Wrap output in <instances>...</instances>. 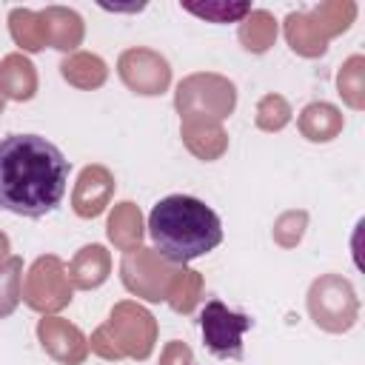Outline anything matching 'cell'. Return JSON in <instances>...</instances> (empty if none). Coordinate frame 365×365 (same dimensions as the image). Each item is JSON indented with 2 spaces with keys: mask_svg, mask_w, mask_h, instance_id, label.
<instances>
[{
  "mask_svg": "<svg viewBox=\"0 0 365 365\" xmlns=\"http://www.w3.org/2000/svg\"><path fill=\"white\" fill-rule=\"evenodd\" d=\"M66 154L40 134H9L0 140V208L17 217L51 214L68 185Z\"/></svg>",
  "mask_w": 365,
  "mask_h": 365,
  "instance_id": "1",
  "label": "cell"
},
{
  "mask_svg": "<svg viewBox=\"0 0 365 365\" xmlns=\"http://www.w3.org/2000/svg\"><path fill=\"white\" fill-rule=\"evenodd\" d=\"M148 237L168 262H191L222 242V220L188 194L163 197L148 214Z\"/></svg>",
  "mask_w": 365,
  "mask_h": 365,
  "instance_id": "2",
  "label": "cell"
},
{
  "mask_svg": "<svg viewBox=\"0 0 365 365\" xmlns=\"http://www.w3.org/2000/svg\"><path fill=\"white\" fill-rule=\"evenodd\" d=\"M251 328V319L240 311H228L220 299L205 302L200 311V331L205 348L220 359H242V334Z\"/></svg>",
  "mask_w": 365,
  "mask_h": 365,
  "instance_id": "3",
  "label": "cell"
},
{
  "mask_svg": "<svg viewBox=\"0 0 365 365\" xmlns=\"http://www.w3.org/2000/svg\"><path fill=\"white\" fill-rule=\"evenodd\" d=\"M185 9H188L191 14H200V17L214 20V23H234V20H240L251 6H248V3H205V6L185 3Z\"/></svg>",
  "mask_w": 365,
  "mask_h": 365,
  "instance_id": "4",
  "label": "cell"
}]
</instances>
